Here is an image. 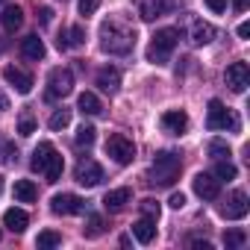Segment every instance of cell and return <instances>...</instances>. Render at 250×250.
<instances>
[{
  "mask_svg": "<svg viewBox=\"0 0 250 250\" xmlns=\"http://www.w3.org/2000/svg\"><path fill=\"white\" fill-rule=\"evenodd\" d=\"M83 44H85V30L83 27H71V30L59 33V39H56L59 50H71V47H83Z\"/></svg>",
  "mask_w": 250,
  "mask_h": 250,
  "instance_id": "cell-17",
  "label": "cell"
},
{
  "mask_svg": "<svg viewBox=\"0 0 250 250\" xmlns=\"http://www.w3.org/2000/svg\"><path fill=\"white\" fill-rule=\"evenodd\" d=\"M0 3H6V0H0Z\"/></svg>",
  "mask_w": 250,
  "mask_h": 250,
  "instance_id": "cell-46",
  "label": "cell"
},
{
  "mask_svg": "<svg viewBox=\"0 0 250 250\" xmlns=\"http://www.w3.org/2000/svg\"><path fill=\"white\" fill-rule=\"evenodd\" d=\"M224 80H227L229 91H235V94H244V88L250 85V68H247V62H232V65H227V74H224Z\"/></svg>",
  "mask_w": 250,
  "mask_h": 250,
  "instance_id": "cell-8",
  "label": "cell"
},
{
  "mask_svg": "<svg viewBox=\"0 0 250 250\" xmlns=\"http://www.w3.org/2000/svg\"><path fill=\"white\" fill-rule=\"evenodd\" d=\"M74 91V74L68 68H53L47 74V97L50 100H62Z\"/></svg>",
  "mask_w": 250,
  "mask_h": 250,
  "instance_id": "cell-5",
  "label": "cell"
},
{
  "mask_svg": "<svg viewBox=\"0 0 250 250\" xmlns=\"http://www.w3.org/2000/svg\"><path fill=\"white\" fill-rule=\"evenodd\" d=\"M177 39H180V30H174V27L156 30V36H153V42H150V47H147V62L165 65V62L171 59L174 47H177Z\"/></svg>",
  "mask_w": 250,
  "mask_h": 250,
  "instance_id": "cell-3",
  "label": "cell"
},
{
  "mask_svg": "<svg viewBox=\"0 0 250 250\" xmlns=\"http://www.w3.org/2000/svg\"><path fill=\"white\" fill-rule=\"evenodd\" d=\"M94 139H97V130L91 127V124H83V127L77 130V147H91L94 145Z\"/></svg>",
  "mask_w": 250,
  "mask_h": 250,
  "instance_id": "cell-28",
  "label": "cell"
},
{
  "mask_svg": "<svg viewBox=\"0 0 250 250\" xmlns=\"http://www.w3.org/2000/svg\"><path fill=\"white\" fill-rule=\"evenodd\" d=\"M130 200H133V191H130V188H112V191H106L103 206H106L109 212H121Z\"/></svg>",
  "mask_w": 250,
  "mask_h": 250,
  "instance_id": "cell-16",
  "label": "cell"
},
{
  "mask_svg": "<svg viewBox=\"0 0 250 250\" xmlns=\"http://www.w3.org/2000/svg\"><path fill=\"white\" fill-rule=\"evenodd\" d=\"M3 80L18 91V94H30L33 91V77L27 74V71H21V68H15V65H9V68H3Z\"/></svg>",
  "mask_w": 250,
  "mask_h": 250,
  "instance_id": "cell-13",
  "label": "cell"
},
{
  "mask_svg": "<svg viewBox=\"0 0 250 250\" xmlns=\"http://www.w3.org/2000/svg\"><path fill=\"white\" fill-rule=\"evenodd\" d=\"M77 183L85 186V188L100 186V183H103V168H100L94 159H83V162L77 165Z\"/></svg>",
  "mask_w": 250,
  "mask_h": 250,
  "instance_id": "cell-9",
  "label": "cell"
},
{
  "mask_svg": "<svg viewBox=\"0 0 250 250\" xmlns=\"http://www.w3.org/2000/svg\"><path fill=\"white\" fill-rule=\"evenodd\" d=\"M50 209H53L56 215H83V212H85V200L77 197V194L62 191V194H53V197H50Z\"/></svg>",
  "mask_w": 250,
  "mask_h": 250,
  "instance_id": "cell-7",
  "label": "cell"
},
{
  "mask_svg": "<svg viewBox=\"0 0 250 250\" xmlns=\"http://www.w3.org/2000/svg\"><path fill=\"white\" fill-rule=\"evenodd\" d=\"M62 168H65L62 156H59V153H53V156H50V162H47V168H44L42 174H44V180H47V183H59V177H62Z\"/></svg>",
  "mask_w": 250,
  "mask_h": 250,
  "instance_id": "cell-26",
  "label": "cell"
},
{
  "mask_svg": "<svg viewBox=\"0 0 250 250\" xmlns=\"http://www.w3.org/2000/svg\"><path fill=\"white\" fill-rule=\"evenodd\" d=\"M77 109H80L83 115H100V112H103V103H100V97H97L94 91H83L80 100H77Z\"/></svg>",
  "mask_w": 250,
  "mask_h": 250,
  "instance_id": "cell-23",
  "label": "cell"
},
{
  "mask_svg": "<svg viewBox=\"0 0 250 250\" xmlns=\"http://www.w3.org/2000/svg\"><path fill=\"white\" fill-rule=\"evenodd\" d=\"M36 244H39L42 250H50V247H59V244H62V235L53 232V229H42L39 238H36Z\"/></svg>",
  "mask_w": 250,
  "mask_h": 250,
  "instance_id": "cell-29",
  "label": "cell"
},
{
  "mask_svg": "<svg viewBox=\"0 0 250 250\" xmlns=\"http://www.w3.org/2000/svg\"><path fill=\"white\" fill-rule=\"evenodd\" d=\"M206 127L209 130H238V118L221 103V100H209V109H206Z\"/></svg>",
  "mask_w": 250,
  "mask_h": 250,
  "instance_id": "cell-4",
  "label": "cell"
},
{
  "mask_svg": "<svg viewBox=\"0 0 250 250\" xmlns=\"http://www.w3.org/2000/svg\"><path fill=\"white\" fill-rule=\"evenodd\" d=\"M97 9H100V0H80V15L88 18V15H94Z\"/></svg>",
  "mask_w": 250,
  "mask_h": 250,
  "instance_id": "cell-37",
  "label": "cell"
},
{
  "mask_svg": "<svg viewBox=\"0 0 250 250\" xmlns=\"http://www.w3.org/2000/svg\"><path fill=\"white\" fill-rule=\"evenodd\" d=\"M212 174H215V180H218V183H224V180L229 183V180H235V174H238V171H235V165H232L229 159H218V165H215V171H212Z\"/></svg>",
  "mask_w": 250,
  "mask_h": 250,
  "instance_id": "cell-27",
  "label": "cell"
},
{
  "mask_svg": "<svg viewBox=\"0 0 250 250\" xmlns=\"http://www.w3.org/2000/svg\"><path fill=\"white\" fill-rule=\"evenodd\" d=\"M18 133H21V136H24V139H27V136H33V133H36V121H33V118H30V115H24V118H21V121H18Z\"/></svg>",
  "mask_w": 250,
  "mask_h": 250,
  "instance_id": "cell-35",
  "label": "cell"
},
{
  "mask_svg": "<svg viewBox=\"0 0 250 250\" xmlns=\"http://www.w3.org/2000/svg\"><path fill=\"white\" fill-rule=\"evenodd\" d=\"M39 197V188L33 186V180H18L15 183V200L18 203H33Z\"/></svg>",
  "mask_w": 250,
  "mask_h": 250,
  "instance_id": "cell-25",
  "label": "cell"
},
{
  "mask_svg": "<svg viewBox=\"0 0 250 250\" xmlns=\"http://www.w3.org/2000/svg\"><path fill=\"white\" fill-rule=\"evenodd\" d=\"M97 85H100V91H106V94H115L118 88H121V71L118 68H100L97 71Z\"/></svg>",
  "mask_w": 250,
  "mask_h": 250,
  "instance_id": "cell-15",
  "label": "cell"
},
{
  "mask_svg": "<svg viewBox=\"0 0 250 250\" xmlns=\"http://www.w3.org/2000/svg\"><path fill=\"white\" fill-rule=\"evenodd\" d=\"M174 6H177V0H142L139 15H142V21H156V18L168 15Z\"/></svg>",
  "mask_w": 250,
  "mask_h": 250,
  "instance_id": "cell-10",
  "label": "cell"
},
{
  "mask_svg": "<svg viewBox=\"0 0 250 250\" xmlns=\"http://www.w3.org/2000/svg\"><path fill=\"white\" fill-rule=\"evenodd\" d=\"M68 124H71V109H56L53 115H50V130H65L68 127Z\"/></svg>",
  "mask_w": 250,
  "mask_h": 250,
  "instance_id": "cell-30",
  "label": "cell"
},
{
  "mask_svg": "<svg viewBox=\"0 0 250 250\" xmlns=\"http://www.w3.org/2000/svg\"><path fill=\"white\" fill-rule=\"evenodd\" d=\"M56 153V147L50 145V142H39V147L33 150V159H30V165H33V171H44L47 168V162H50V156Z\"/></svg>",
  "mask_w": 250,
  "mask_h": 250,
  "instance_id": "cell-19",
  "label": "cell"
},
{
  "mask_svg": "<svg viewBox=\"0 0 250 250\" xmlns=\"http://www.w3.org/2000/svg\"><path fill=\"white\" fill-rule=\"evenodd\" d=\"M3 224H6L12 232L21 235V232L27 229V224H30V215H27L24 209H6V212H3Z\"/></svg>",
  "mask_w": 250,
  "mask_h": 250,
  "instance_id": "cell-20",
  "label": "cell"
},
{
  "mask_svg": "<svg viewBox=\"0 0 250 250\" xmlns=\"http://www.w3.org/2000/svg\"><path fill=\"white\" fill-rule=\"evenodd\" d=\"M100 232H103V221H100L97 215H91V218H88V227H85V235H88V238H97Z\"/></svg>",
  "mask_w": 250,
  "mask_h": 250,
  "instance_id": "cell-36",
  "label": "cell"
},
{
  "mask_svg": "<svg viewBox=\"0 0 250 250\" xmlns=\"http://www.w3.org/2000/svg\"><path fill=\"white\" fill-rule=\"evenodd\" d=\"M247 209H250L247 194L238 188V191H232V194H229V200H227V206L221 209V215H224L227 221H241V218L247 215Z\"/></svg>",
  "mask_w": 250,
  "mask_h": 250,
  "instance_id": "cell-12",
  "label": "cell"
},
{
  "mask_svg": "<svg viewBox=\"0 0 250 250\" xmlns=\"http://www.w3.org/2000/svg\"><path fill=\"white\" fill-rule=\"evenodd\" d=\"M206 6L221 15V12H227V0H206Z\"/></svg>",
  "mask_w": 250,
  "mask_h": 250,
  "instance_id": "cell-38",
  "label": "cell"
},
{
  "mask_svg": "<svg viewBox=\"0 0 250 250\" xmlns=\"http://www.w3.org/2000/svg\"><path fill=\"white\" fill-rule=\"evenodd\" d=\"M133 235H136L142 244H150V241L156 238V221H153V218H139V221L133 224Z\"/></svg>",
  "mask_w": 250,
  "mask_h": 250,
  "instance_id": "cell-21",
  "label": "cell"
},
{
  "mask_svg": "<svg viewBox=\"0 0 250 250\" xmlns=\"http://www.w3.org/2000/svg\"><path fill=\"white\" fill-rule=\"evenodd\" d=\"M100 47L112 56H127L136 47V33L121 21H103L100 27Z\"/></svg>",
  "mask_w": 250,
  "mask_h": 250,
  "instance_id": "cell-1",
  "label": "cell"
},
{
  "mask_svg": "<svg viewBox=\"0 0 250 250\" xmlns=\"http://www.w3.org/2000/svg\"><path fill=\"white\" fill-rule=\"evenodd\" d=\"M139 206H142V215H145V218L159 221V212H162V209H159V203H156V200H150V197H147V200H142Z\"/></svg>",
  "mask_w": 250,
  "mask_h": 250,
  "instance_id": "cell-34",
  "label": "cell"
},
{
  "mask_svg": "<svg viewBox=\"0 0 250 250\" xmlns=\"http://www.w3.org/2000/svg\"><path fill=\"white\" fill-rule=\"evenodd\" d=\"M50 18H53V12H50L47 6H42V12H39V21H42V24L47 27V24H50Z\"/></svg>",
  "mask_w": 250,
  "mask_h": 250,
  "instance_id": "cell-40",
  "label": "cell"
},
{
  "mask_svg": "<svg viewBox=\"0 0 250 250\" xmlns=\"http://www.w3.org/2000/svg\"><path fill=\"white\" fill-rule=\"evenodd\" d=\"M209 156L212 159H229V145L221 142V139H212L209 142Z\"/></svg>",
  "mask_w": 250,
  "mask_h": 250,
  "instance_id": "cell-31",
  "label": "cell"
},
{
  "mask_svg": "<svg viewBox=\"0 0 250 250\" xmlns=\"http://www.w3.org/2000/svg\"><path fill=\"white\" fill-rule=\"evenodd\" d=\"M244 241H247V235H244L241 229H227V232H224V244H227V247H241Z\"/></svg>",
  "mask_w": 250,
  "mask_h": 250,
  "instance_id": "cell-33",
  "label": "cell"
},
{
  "mask_svg": "<svg viewBox=\"0 0 250 250\" xmlns=\"http://www.w3.org/2000/svg\"><path fill=\"white\" fill-rule=\"evenodd\" d=\"M18 150H15V145L9 142V139H3L0 136V165H6V162H12V156H15Z\"/></svg>",
  "mask_w": 250,
  "mask_h": 250,
  "instance_id": "cell-32",
  "label": "cell"
},
{
  "mask_svg": "<svg viewBox=\"0 0 250 250\" xmlns=\"http://www.w3.org/2000/svg\"><path fill=\"white\" fill-rule=\"evenodd\" d=\"M191 186H194V194L200 200H215L221 194V183L215 180V174H197L191 180Z\"/></svg>",
  "mask_w": 250,
  "mask_h": 250,
  "instance_id": "cell-11",
  "label": "cell"
},
{
  "mask_svg": "<svg viewBox=\"0 0 250 250\" xmlns=\"http://www.w3.org/2000/svg\"><path fill=\"white\" fill-rule=\"evenodd\" d=\"M215 39V27L209 24V21H194V27H191V42L197 44V47H203V44H209Z\"/></svg>",
  "mask_w": 250,
  "mask_h": 250,
  "instance_id": "cell-22",
  "label": "cell"
},
{
  "mask_svg": "<svg viewBox=\"0 0 250 250\" xmlns=\"http://www.w3.org/2000/svg\"><path fill=\"white\" fill-rule=\"evenodd\" d=\"M0 24H3L9 33H15V30L24 24V12H21V6H6L3 12H0Z\"/></svg>",
  "mask_w": 250,
  "mask_h": 250,
  "instance_id": "cell-24",
  "label": "cell"
},
{
  "mask_svg": "<svg viewBox=\"0 0 250 250\" xmlns=\"http://www.w3.org/2000/svg\"><path fill=\"white\" fill-rule=\"evenodd\" d=\"M21 53L27 59H33V62H39V59L47 56V47H44V42L39 36H27V39H21Z\"/></svg>",
  "mask_w": 250,
  "mask_h": 250,
  "instance_id": "cell-18",
  "label": "cell"
},
{
  "mask_svg": "<svg viewBox=\"0 0 250 250\" xmlns=\"http://www.w3.org/2000/svg\"><path fill=\"white\" fill-rule=\"evenodd\" d=\"M106 153L118 162V165H130L136 159V145L124 136V133H112L109 142H106Z\"/></svg>",
  "mask_w": 250,
  "mask_h": 250,
  "instance_id": "cell-6",
  "label": "cell"
},
{
  "mask_svg": "<svg viewBox=\"0 0 250 250\" xmlns=\"http://www.w3.org/2000/svg\"><path fill=\"white\" fill-rule=\"evenodd\" d=\"M168 203H171V206H174V209H183V206H186V194H183V191H174V194H171V200H168Z\"/></svg>",
  "mask_w": 250,
  "mask_h": 250,
  "instance_id": "cell-39",
  "label": "cell"
},
{
  "mask_svg": "<svg viewBox=\"0 0 250 250\" xmlns=\"http://www.w3.org/2000/svg\"><path fill=\"white\" fill-rule=\"evenodd\" d=\"M0 109H9V100H6L3 94H0Z\"/></svg>",
  "mask_w": 250,
  "mask_h": 250,
  "instance_id": "cell-44",
  "label": "cell"
},
{
  "mask_svg": "<svg viewBox=\"0 0 250 250\" xmlns=\"http://www.w3.org/2000/svg\"><path fill=\"white\" fill-rule=\"evenodd\" d=\"M238 36H241V39H250V24H247V21L238 27Z\"/></svg>",
  "mask_w": 250,
  "mask_h": 250,
  "instance_id": "cell-42",
  "label": "cell"
},
{
  "mask_svg": "<svg viewBox=\"0 0 250 250\" xmlns=\"http://www.w3.org/2000/svg\"><path fill=\"white\" fill-rule=\"evenodd\" d=\"M191 247H197V250H212L209 241H191Z\"/></svg>",
  "mask_w": 250,
  "mask_h": 250,
  "instance_id": "cell-43",
  "label": "cell"
},
{
  "mask_svg": "<svg viewBox=\"0 0 250 250\" xmlns=\"http://www.w3.org/2000/svg\"><path fill=\"white\" fill-rule=\"evenodd\" d=\"M162 127H165V133H171V136H183V133L188 130V115L180 112V109L165 112V115H162Z\"/></svg>",
  "mask_w": 250,
  "mask_h": 250,
  "instance_id": "cell-14",
  "label": "cell"
},
{
  "mask_svg": "<svg viewBox=\"0 0 250 250\" xmlns=\"http://www.w3.org/2000/svg\"><path fill=\"white\" fill-rule=\"evenodd\" d=\"M232 6H235V12H247V6H250V0H235Z\"/></svg>",
  "mask_w": 250,
  "mask_h": 250,
  "instance_id": "cell-41",
  "label": "cell"
},
{
  "mask_svg": "<svg viewBox=\"0 0 250 250\" xmlns=\"http://www.w3.org/2000/svg\"><path fill=\"white\" fill-rule=\"evenodd\" d=\"M180 168H183V162H180V156L177 153H171V150H165V153H159L156 159H153V165H150V183L153 186H174L177 183V177H180Z\"/></svg>",
  "mask_w": 250,
  "mask_h": 250,
  "instance_id": "cell-2",
  "label": "cell"
},
{
  "mask_svg": "<svg viewBox=\"0 0 250 250\" xmlns=\"http://www.w3.org/2000/svg\"><path fill=\"white\" fill-rule=\"evenodd\" d=\"M0 194H3V177H0Z\"/></svg>",
  "mask_w": 250,
  "mask_h": 250,
  "instance_id": "cell-45",
  "label": "cell"
}]
</instances>
